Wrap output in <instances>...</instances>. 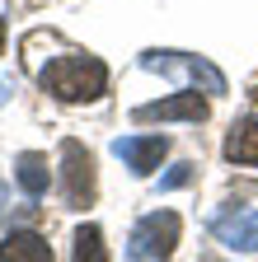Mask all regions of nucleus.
<instances>
[{
	"label": "nucleus",
	"instance_id": "obj_14",
	"mask_svg": "<svg viewBox=\"0 0 258 262\" xmlns=\"http://www.w3.org/2000/svg\"><path fill=\"white\" fill-rule=\"evenodd\" d=\"M0 47H5V19H0Z\"/></svg>",
	"mask_w": 258,
	"mask_h": 262
},
{
	"label": "nucleus",
	"instance_id": "obj_9",
	"mask_svg": "<svg viewBox=\"0 0 258 262\" xmlns=\"http://www.w3.org/2000/svg\"><path fill=\"white\" fill-rule=\"evenodd\" d=\"M225 159L230 164H258V117L240 122L230 136H225Z\"/></svg>",
	"mask_w": 258,
	"mask_h": 262
},
{
	"label": "nucleus",
	"instance_id": "obj_13",
	"mask_svg": "<svg viewBox=\"0 0 258 262\" xmlns=\"http://www.w3.org/2000/svg\"><path fill=\"white\" fill-rule=\"evenodd\" d=\"M5 98H10V80H0V103H5Z\"/></svg>",
	"mask_w": 258,
	"mask_h": 262
},
{
	"label": "nucleus",
	"instance_id": "obj_5",
	"mask_svg": "<svg viewBox=\"0 0 258 262\" xmlns=\"http://www.w3.org/2000/svg\"><path fill=\"white\" fill-rule=\"evenodd\" d=\"M216 244H225L230 253H258V211L253 206H235L211 220Z\"/></svg>",
	"mask_w": 258,
	"mask_h": 262
},
{
	"label": "nucleus",
	"instance_id": "obj_8",
	"mask_svg": "<svg viewBox=\"0 0 258 262\" xmlns=\"http://www.w3.org/2000/svg\"><path fill=\"white\" fill-rule=\"evenodd\" d=\"M0 262H52V244L33 229H14L0 239Z\"/></svg>",
	"mask_w": 258,
	"mask_h": 262
},
{
	"label": "nucleus",
	"instance_id": "obj_11",
	"mask_svg": "<svg viewBox=\"0 0 258 262\" xmlns=\"http://www.w3.org/2000/svg\"><path fill=\"white\" fill-rule=\"evenodd\" d=\"M75 262H108V248H104L99 225H80L75 229Z\"/></svg>",
	"mask_w": 258,
	"mask_h": 262
},
{
	"label": "nucleus",
	"instance_id": "obj_6",
	"mask_svg": "<svg viewBox=\"0 0 258 262\" xmlns=\"http://www.w3.org/2000/svg\"><path fill=\"white\" fill-rule=\"evenodd\" d=\"M211 108L202 94H169L160 103H141L136 108V122H202Z\"/></svg>",
	"mask_w": 258,
	"mask_h": 262
},
{
	"label": "nucleus",
	"instance_id": "obj_2",
	"mask_svg": "<svg viewBox=\"0 0 258 262\" xmlns=\"http://www.w3.org/2000/svg\"><path fill=\"white\" fill-rule=\"evenodd\" d=\"M178 229L183 220L174 211H150L136 220L132 239H127V262H169L174 244H178Z\"/></svg>",
	"mask_w": 258,
	"mask_h": 262
},
{
	"label": "nucleus",
	"instance_id": "obj_4",
	"mask_svg": "<svg viewBox=\"0 0 258 262\" xmlns=\"http://www.w3.org/2000/svg\"><path fill=\"white\" fill-rule=\"evenodd\" d=\"M61 196L66 206L85 211L99 196V173H94V155L80 141H61Z\"/></svg>",
	"mask_w": 258,
	"mask_h": 262
},
{
	"label": "nucleus",
	"instance_id": "obj_15",
	"mask_svg": "<svg viewBox=\"0 0 258 262\" xmlns=\"http://www.w3.org/2000/svg\"><path fill=\"white\" fill-rule=\"evenodd\" d=\"M0 202H5V183H0Z\"/></svg>",
	"mask_w": 258,
	"mask_h": 262
},
{
	"label": "nucleus",
	"instance_id": "obj_7",
	"mask_svg": "<svg viewBox=\"0 0 258 262\" xmlns=\"http://www.w3.org/2000/svg\"><path fill=\"white\" fill-rule=\"evenodd\" d=\"M165 150H169V141H165V136H117V141H113V155H117L132 173H141V178L160 169Z\"/></svg>",
	"mask_w": 258,
	"mask_h": 262
},
{
	"label": "nucleus",
	"instance_id": "obj_10",
	"mask_svg": "<svg viewBox=\"0 0 258 262\" xmlns=\"http://www.w3.org/2000/svg\"><path fill=\"white\" fill-rule=\"evenodd\" d=\"M14 178H19V187H24L28 196H43V192H47V183H52V173H47V159H43V155H19V164H14Z\"/></svg>",
	"mask_w": 258,
	"mask_h": 262
},
{
	"label": "nucleus",
	"instance_id": "obj_12",
	"mask_svg": "<svg viewBox=\"0 0 258 262\" xmlns=\"http://www.w3.org/2000/svg\"><path fill=\"white\" fill-rule=\"evenodd\" d=\"M188 178H192V164H174V169L160 178V192H174V187H188Z\"/></svg>",
	"mask_w": 258,
	"mask_h": 262
},
{
	"label": "nucleus",
	"instance_id": "obj_1",
	"mask_svg": "<svg viewBox=\"0 0 258 262\" xmlns=\"http://www.w3.org/2000/svg\"><path fill=\"white\" fill-rule=\"evenodd\" d=\"M43 89L61 103H89L108 89V66L89 52H66L43 66Z\"/></svg>",
	"mask_w": 258,
	"mask_h": 262
},
{
	"label": "nucleus",
	"instance_id": "obj_3",
	"mask_svg": "<svg viewBox=\"0 0 258 262\" xmlns=\"http://www.w3.org/2000/svg\"><path fill=\"white\" fill-rule=\"evenodd\" d=\"M146 71L155 75H169L178 84H192V89H202V94H225V75L216 71V66L207 56H183V52H146L141 56Z\"/></svg>",
	"mask_w": 258,
	"mask_h": 262
}]
</instances>
